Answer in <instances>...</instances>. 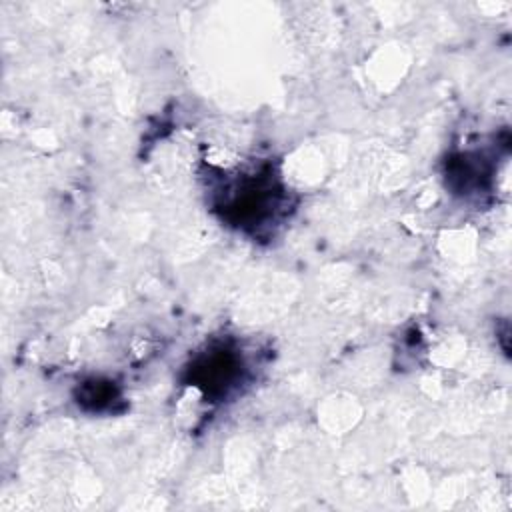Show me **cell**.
I'll return each instance as SVG.
<instances>
[{
    "instance_id": "6da1fadb",
    "label": "cell",
    "mask_w": 512,
    "mask_h": 512,
    "mask_svg": "<svg viewBox=\"0 0 512 512\" xmlns=\"http://www.w3.org/2000/svg\"><path fill=\"white\" fill-rule=\"evenodd\" d=\"M240 372L242 362L236 352L214 348L196 360L192 368V384L204 390L206 396H222L234 386Z\"/></svg>"
}]
</instances>
